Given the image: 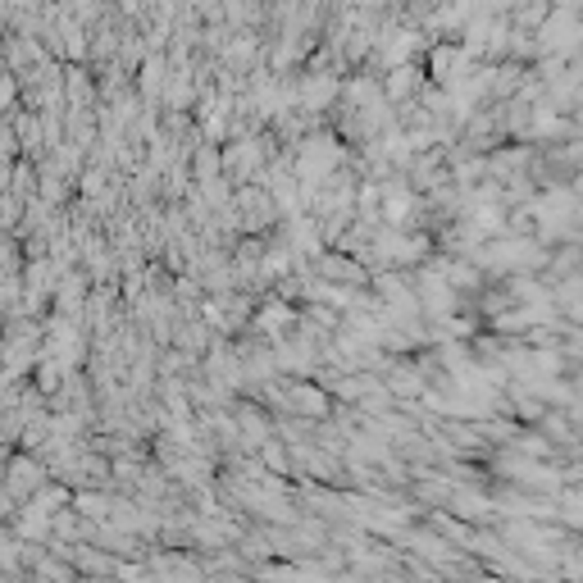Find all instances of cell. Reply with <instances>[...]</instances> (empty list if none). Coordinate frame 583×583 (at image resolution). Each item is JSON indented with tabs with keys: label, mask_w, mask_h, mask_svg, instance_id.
<instances>
[{
	"label": "cell",
	"mask_w": 583,
	"mask_h": 583,
	"mask_svg": "<svg viewBox=\"0 0 583 583\" xmlns=\"http://www.w3.org/2000/svg\"><path fill=\"white\" fill-rule=\"evenodd\" d=\"M424 251H429V238H410V232H378L374 238V255H383L387 264H415Z\"/></svg>",
	"instance_id": "obj_1"
},
{
	"label": "cell",
	"mask_w": 583,
	"mask_h": 583,
	"mask_svg": "<svg viewBox=\"0 0 583 583\" xmlns=\"http://www.w3.org/2000/svg\"><path fill=\"white\" fill-rule=\"evenodd\" d=\"M287 410L320 419V415H328V401H324L320 387H310V383H292V387H287Z\"/></svg>",
	"instance_id": "obj_2"
},
{
	"label": "cell",
	"mask_w": 583,
	"mask_h": 583,
	"mask_svg": "<svg viewBox=\"0 0 583 583\" xmlns=\"http://www.w3.org/2000/svg\"><path fill=\"white\" fill-rule=\"evenodd\" d=\"M292 324H296V315H292L287 305H279V301H269L264 310H255V328H260V333H269V337L287 333Z\"/></svg>",
	"instance_id": "obj_3"
},
{
	"label": "cell",
	"mask_w": 583,
	"mask_h": 583,
	"mask_svg": "<svg viewBox=\"0 0 583 583\" xmlns=\"http://www.w3.org/2000/svg\"><path fill=\"white\" fill-rule=\"evenodd\" d=\"M223 165L238 178H251V169H260V146L255 142H232V150L223 155Z\"/></svg>",
	"instance_id": "obj_4"
},
{
	"label": "cell",
	"mask_w": 583,
	"mask_h": 583,
	"mask_svg": "<svg viewBox=\"0 0 583 583\" xmlns=\"http://www.w3.org/2000/svg\"><path fill=\"white\" fill-rule=\"evenodd\" d=\"M419 87V69L406 64V69H393V77H387V101H397V96H410Z\"/></svg>",
	"instance_id": "obj_5"
},
{
	"label": "cell",
	"mask_w": 583,
	"mask_h": 583,
	"mask_svg": "<svg viewBox=\"0 0 583 583\" xmlns=\"http://www.w3.org/2000/svg\"><path fill=\"white\" fill-rule=\"evenodd\" d=\"M320 274H324V279H352V283H365L360 269H356V264H346L342 255H324V260H320Z\"/></svg>",
	"instance_id": "obj_6"
},
{
	"label": "cell",
	"mask_w": 583,
	"mask_h": 583,
	"mask_svg": "<svg viewBox=\"0 0 583 583\" xmlns=\"http://www.w3.org/2000/svg\"><path fill=\"white\" fill-rule=\"evenodd\" d=\"M160 83H165V60L160 55H146V64H142V92H160Z\"/></svg>",
	"instance_id": "obj_7"
},
{
	"label": "cell",
	"mask_w": 583,
	"mask_h": 583,
	"mask_svg": "<svg viewBox=\"0 0 583 583\" xmlns=\"http://www.w3.org/2000/svg\"><path fill=\"white\" fill-rule=\"evenodd\" d=\"M32 470H36V460H14V479H10V492H28L32 483H42V479H32ZM42 474V470H36Z\"/></svg>",
	"instance_id": "obj_8"
},
{
	"label": "cell",
	"mask_w": 583,
	"mask_h": 583,
	"mask_svg": "<svg viewBox=\"0 0 583 583\" xmlns=\"http://www.w3.org/2000/svg\"><path fill=\"white\" fill-rule=\"evenodd\" d=\"M579 393H583V369H579Z\"/></svg>",
	"instance_id": "obj_9"
}]
</instances>
